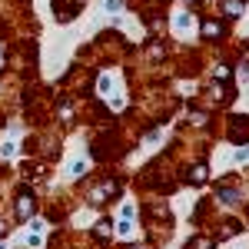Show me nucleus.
Returning <instances> with one entry per match:
<instances>
[{"mask_svg": "<svg viewBox=\"0 0 249 249\" xmlns=\"http://www.w3.org/2000/svg\"><path fill=\"white\" fill-rule=\"evenodd\" d=\"M30 213H34V196H30V193H23V196L17 199V219H27Z\"/></svg>", "mask_w": 249, "mask_h": 249, "instance_id": "nucleus-1", "label": "nucleus"}, {"mask_svg": "<svg viewBox=\"0 0 249 249\" xmlns=\"http://www.w3.org/2000/svg\"><path fill=\"white\" fill-rule=\"evenodd\" d=\"M113 183H103V186H96L93 193H90V203H103V199H107V196H113Z\"/></svg>", "mask_w": 249, "mask_h": 249, "instance_id": "nucleus-2", "label": "nucleus"}, {"mask_svg": "<svg viewBox=\"0 0 249 249\" xmlns=\"http://www.w3.org/2000/svg\"><path fill=\"white\" fill-rule=\"evenodd\" d=\"M190 14H176V20H173V27H176V34H186L190 30Z\"/></svg>", "mask_w": 249, "mask_h": 249, "instance_id": "nucleus-3", "label": "nucleus"}, {"mask_svg": "<svg viewBox=\"0 0 249 249\" xmlns=\"http://www.w3.org/2000/svg\"><path fill=\"white\" fill-rule=\"evenodd\" d=\"M110 90H113V77H110V73H103V77H100V93L107 96Z\"/></svg>", "mask_w": 249, "mask_h": 249, "instance_id": "nucleus-4", "label": "nucleus"}, {"mask_svg": "<svg viewBox=\"0 0 249 249\" xmlns=\"http://www.w3.org/2000/svg\"><path fill=\"white\" fill-rule=\"evenodd\" d=\"M216 196H219L223 203H236V199H239V193H236V190H219Z\"/></svg>", "mask_w": 249, "mask_h": 249, "instance_id": "nucleus-5", "label": "nucleus"}, {"mask_svg": "<svg viewBox=\"0 0 249 249\" xmlns=\"http://www.w3.org/2000/svg\"><path fill=\"white\" fill-rule=\"evenodd\" d=\"M83 170H87V163H83V160H73V163H70V176H80Z\"/></svg>", "mask_w": 249, "mask_h": 249, "instance_id": "nucleus-6", "label": "nucleus"}, {"mask_svg": "<svg viewBox=\"0 0 249 249\" xmlns=\"http://www.w3.org/2000/svg\"><path fill=\"white\" fill-rule=\"evenodd\" d=\"M190 179H196V183H203V179H206V166H196Z\"/></svg>", "mask_w": 249, "mask_h": 249, "instance_id": "nucleus-7", "label": "nucleus"}, {"mask_svg": "<svg viewBox=\"0 0 249 249\" xmlns=\"http://www.w3.org/2000/svg\"><path fill=\"white\" fill-rule=\"evenodd\" d=\"M236 160H239V163H246V160H249V150H246V146H243V150L236 153Z\"/></svg>", "mask_w": 249, "mask_h": 249, "instance_id": "nucleus-8", "label": "nucleus"}, {"mask_svg": "<svg viewBox=\"0 0 249 249\" xmlns=\"http://www.w3.org/2000/svg\"><path fill=\"white\" fill-rule=\"evenodd\" d=\"M107 10H120V0H107Z\"/></svg>", "mask_w": 249, "mask_h": 249, "instance_id": "nucleus-9", "label": "nucleus"}, {"mask_svg": "<svg viewBox=\"0 0 249 249\" xmlns=\"http://www.w3.org/2000/svg\"><path fill=\"white\" fill-rule=\"evenodd\" d=\"M133 249H146V246H133Z\"/></svg>", "mask_w": 249, "mask_h": 249, "instance_id": "nucleus-10", "label": "nucleus"}, {"mask_svg": "<svg viewBox=\"0 0 249 249\" xmlns=\"http://www.w3.org/2000/svg\"><path fill=\"white\" fill-rule=\"evenodd\" d=\"M190 3H193V0H190Z\"/></svg>", "mask_w": 249, "mask_h": 249, "instance_id": "nucleus-11", "label": "nucleus"}]
</instances>
